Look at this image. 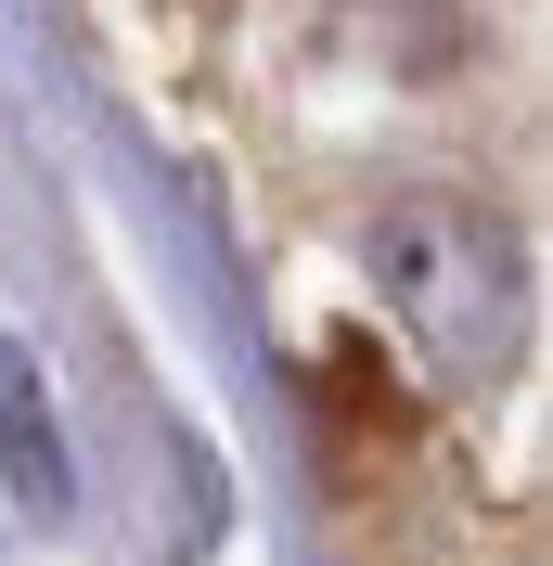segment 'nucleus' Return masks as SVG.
<instances>
[{
    "instance_id": "1",
    "label": "nucleus",
    "mask_w": 553,
    "mask_h": 566,
    "mask_svg": "<svg viewBox=\"0 0 553 566\" xmlns=\"http://www.w3.org/2000/svg\"><path fill=\"white\" fill-rule=\"evenodd\" d=\"M374 296L386 322L425 348L438 387H489L528 335V271H515V232L463 193H399L374 219Z\"/></svg>"
},
{
    "instance_id": "2",
    "label": "nucleus",
    "mask_w": 553,
    "mask_h": 566,
    "mask_svg": "<svg viewBox=\"0 0 553 566\" xmlns=\"http://www.w3.org/2000/svg\"><path fill=\"white\" fill-rule=\"evenodd\" d=\"M0 476L27 515H65L77 502V463H65V424H52V387H39L27 348H0Z\"/></svg>"
}]
</instances>
